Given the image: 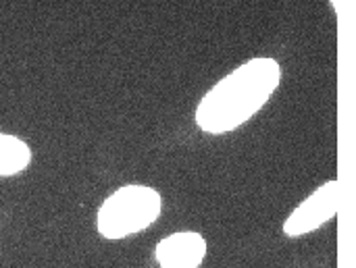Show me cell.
<instances>
[{
    "label": "cell",
    "instance_id": "obj_1",
    "mask_svg": "<svg viewBox=\"0 0 356 268\" xmlns=\"http://www.w3.org/2000/svg\"><path fill=\"white\" fill-rule=\"evenodd\" d=\"M282 83V65L254 56L221 77L198 102L194 121L207 135H225L254 119Z\"/></svg>",
    "mask_w": 356,
    "mask_h": 268
},
{
    "label": "cell",
    "instance_id": "obj_2",
    "mask_svg": "<svg viewBox=\"0 0 356 268\" xmlns=\"http://www.w3.org/2000/svg\"><path fill=\"white\" fill-rule=\"evenodd\" d=\"M163 215V196L152 185L125 183L108 194L96 212V231L102 240L121 242L148 231Z\"/></svg>",
    "mask_w": 356,
    "mask_h": 268
},
{
    "label": "cell",
    "instance_id": "obj_3",
    "mask_svg": "<svg viewBox=\"0 0 356 268\" xmlns=\"http://www.w3.org/2000/svg\"><path fill=\"white\" fill-rule=\"evenodd\" d=\"M338 210H340V181L330 179L323 185H319L313 194H309L284 219L282 233L286 237L311 235L321 227H325L330 221H334Z\"/></svg>",
    "mask_w": 356,
    "mask_h": 268
},
{
    "label": "cell",
    "instance_id": "obj_4",
    "mask_svg": "<svg viewBox=\"0 0 356 268\" xmlns=\"http://www.w3.org/2000/svg\"><path fill=\"white\" fill-rule=\"evenodd\" d=\"M207 254V237L198 231H175L159 240L154 246V260L159 268H200Z\"/></svg>",
    "mask_w": 356,
    "mask_h": 268
},
{
    "label": "cell",
    "instance_id": "obj_5",
    "mask_svg": "<svg viewBox=\"0 0 356 268\" xmlns=\"http://www.w3.org/2000/svg\"><path fill=\"white\" fill-rule=\"evenodd\" d=\"M31 165V148L17 135L0 131V177L23 173Z\"/></svg>",
    "mask_w": 356,
    "mask_h": 268
},
{
    "label": "cell",
    "instance_id": "obj_6",
    "mask_svg": "<svg viewBox=\"0 0 356 268\" xmlns=\"http://www.w3.org/2000/svg\"><path fill=\"white\" fill-rule=\"evenodd\" d=\"M330 4H332V8H334V10H338V4H340V0H330Z\"/></svg>",
    "mask_w": 356,
    "mask_h": 268
}]
</instances>
